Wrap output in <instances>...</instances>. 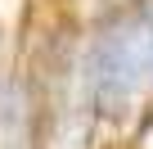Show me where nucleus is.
Segmentation results:
<instances>
[{
	"label": "nucleus",
	"mask_w": 153,
	"mask_h": 149,
	"mask_svg": "<svg viewBox=\"0 0 153 149\" xmlns=\"http://www.w3.org/2000/svg\"><path fill=\"white\" fill-rule=\"evenodd\" d=\"M149 82H153V9L113 27L90 54V91L95 104L108 113L135 104Z\"/></svg>",
	"instance_id": "nucleus-1"
},
{
	"label": "nucleus",
	"mask_w": 153,
	"mask_h": 149,
	"mask_svg": "<svg viewBox=\"0 0 153 149\" xmlns=\"http://www.w3.org/2000/svg\"><path fill=\"white\" fill-rule=\"evenodd\" d=\"M0 149H27V104L18 86H0Z\"/></svg>",
	"instance_id": "nucleus-2"
}]
</instances>
